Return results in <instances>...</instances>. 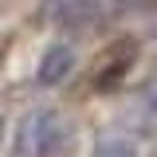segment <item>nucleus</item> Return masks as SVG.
Wrapping results in <instances>:
<instances>
[{
  "mask_svg": "<svg viewBox=\"0 0 157 157\" xmlns=\"http://www.w3.org/2000/svg\"><path fill=\"white\" fill-rule=\"evenodd\" d=\"M67 137V118L55 106H32L12 130V157H51Z\"/></svg>",
  "mask_w": 157,
  "mask_h": 157,
  "instance_id": "f257e3e1",
  "label": "nucleus"
},
{
  "mask_svg": "<svg viewBox=\"0 0 157 157\" xmlns=\"http://www.w3.org/2000/svg\"><path fill=\"white\" fill-rule=\"evenodd\" d=\"M134 55H137V43H134V39H114V43H110V47L98 55L94 86H98V90H114L118 82L126 78V71H130Z\"/></svg>",
  "mask_w": 157,
  "mask_h": 157,
  "instance_id": "f03ea898",
  "label": "nucleus"
},
{
  "mask_svg": "<svg viewBox=\"0 0 157 157\" xmlns=\"http://www.w3.org/2000/svg\"><path fill=\"white\" fill-rule=\"evenodd\" d=\"M71 71H75V47H67V43H51V47L39 55L36 82H39V86H59Z\"/></svg>",
  "mask_w": 157,
  "mask_h": 157,
  "instance_id": "7ed1b4c3",
  "label": "nucleus"
},
{
  "mask_svg": "<svg viewBox=\"0 0 157 157\" xmlns=\"http://www.w3.org/2000/svg\"><path fill=\"white\" fill-rule=\"evenodd\" d=\"M126 8H134V0H71L63 20L67 24H98V20H114Z\"/></svg>",
  "mask_w": 157,
  "mask_h": 157,
  "instance_id": "20e7f679",
  "label": "nucleus"
},
{
  "mask_svg": "<svg viewBox=\"0 0 157 157\" xmlns=\"http://www.w3.org/2000/svg\"><path fill=\"white\" fill-rule=\"evenodd\" d=\"M90 157H137V149H134V141H126V137H106V141L94 145Z\"/></svg>",
  "mask_w": 157,
  "mask_h": 157,
  "instance_id": "39448f33",
  "label": "nucleus"
}]
</instances>
